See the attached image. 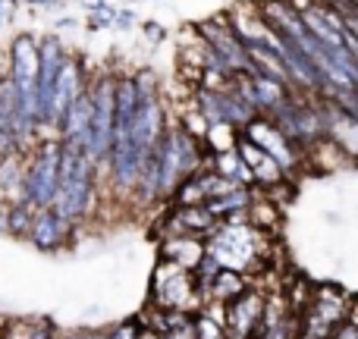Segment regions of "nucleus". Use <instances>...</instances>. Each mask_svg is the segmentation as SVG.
<instances>
[{"instance_id": "6ab92c4d", "label": "nucleus", "mask_w": 358, "mask_h": 339, "mask_svg": "<svg viewBox=\"0 0 358 339\" xmlns=\"http://www.w3.org/2000/svg\"><path fill=\"white\" fill-rule=\"evenodd\" d=\"M330 339H358V298H352L349 315L340 321V327L330 333Z\"/></svg>"}, {"instance_id": "9d476101", "label": "nucleus", "mask_w": 358, "mask_h": 339, "mask_svg": "<svg viewBox=\"0 0 358 339\" xmlns=\"http://www.w3.org/2000/svg\"><path fill=\"white\" fill-rule=\"evenodd\" d=\"M88 79H92V73L85 69V60L69 54V60L63 63L60 75H57V85H54V107H50V113H54V136H57V123H60V117L69 110V104L88 88Z\"/></svg>"}, {"instance_id": "c756f323", "label": "nucleus", "mask_w": 358, "mask_h": 339, "mask_svg": "<svg viewBox=\"0 0 358 339\" xmlns=\"http://www.w3.org/2000/svg\"><path fill=\"white\" fill-rule=\"evenodd\" d=\"M126 3H136V0H126Z\"/></svg>"}, {"instance_id": "7c9ffc66", "label": "nucleus", "mask_w": 358, "mask_h": 339, "mask_svg": "<svg viewBox=\"0 0 358 339\" xmlns=\"http://www.w3.org/2000/svg\"><path fill=\"white\" fill-rule=\"evenodd\" d=\"M0 79H3V73H0Z\"/></svg>"}, {"instance_id": "412c9836", "label": "nucleus", "mask_w": 358, "mask_h": 339, "mask_svg": "<svg viewBox=\"0 0 358 339\" xmlns=\"http://www.w3.org/2000/svg\"><path fill=\"white\" fill-rule=\"evenodd\" d=\"M13 151H19V148H16V142H13V132H10V123H6V120H3V117H0V157L13 154Z\"/></svg>"}, {"instance_id": "f8f14e48", "label": "nucleus", "mask_w": 358, "mask_h": 339, "mask_svg": "<svg viewBox=\"0 0 358 339\" xmlns=\"http://www.w3.org/2000/svg\"><path fill=\"white\" fill-rule=\"evenodd\" d=\"M157 254H161V261H167V264L192 273L201 264L204 254H208V248H204L201 236H173V239L157 242Z\"/></svg>"}, {"instance_id": "6e6552de", "label": "nucleus", "mask_w": 358, "mask_h": 339, "mask_svg": "<svg viewBox=\"0 0 358 339\" xmlns=\"http://www.w3.org/2000/svg\"><path fill=\"white\" fill-rule=\"evenodd\" d=\"M261 327H264V289L248 286L239 298L227 305L223 330H227V339H258Z\"/></svg>"}, {"instance_id": "ddd939ff", "label": "nucleus", "mask_w": 358, "mask_h": 339, "mask_svg": "<svg viewBox=\"0 0 358 339\" xmlns=\"http://www.w3.org/2000/svg\"><path fill=\"white\" fill-rule=\"evenodd\" d=\"M252 201H255V189H233V192H227V195H220V198L204 201V210H208L217 223L245 220V210L252 208Z\"/></svg>"}, {"instance_id": "bb28decb", "label": "nucleus", "mask_w": 358, "mask_h": 339, "mask_svg": "<svg viewBox=\"0 0 358 339\" xmlns=\"http://www.w3.org/2000/svg\"><path fill=\"white\" fill-rule=\"evenodd\" d=\"M25 3H31V6H60L63 0H25Z\"/></svg>"}, {"instance_id": "f257e3e1", "label": "nucleus", "mask_w": 358, "mask_h": 339, "mask_svg": "<svg viewBox=\"0 0 358 339\" xmlns=\"http://www.w3.org/2000/svg\"><path fill=\"white\" fill-rule=\"evenodd\" d=\"M101 195H104L101 167L94 161H88L85 151L63 145L60 179H57V195H54L50 210L60 214L63 220H69L73 226H82V223H88L94 214H98Z\"/></svg>"}, {"instance_id": "5701e85b", "label": "nucleus", "mask_w": 358, "mask_h": 339, "mask_svg": "<svg viewBox=\"0 0 358 339\" xmlns=\"http://www.w3.org/2000/svg\"><path fill=\"white\" fill-rule=\"evenodd\" d=\"M161 339H195V317H192L189 324H182V327L170 330V333H164Z\"/></svg>"}, {"instance_id": "9b49d317", "label": "nucleus", "mask_w": 358, "mask_h": 339, "mask_svg": "<svg viewBox=\"0 0 358 339\" xmlns=\"http://www.w3.org/2000/svg\"><path fill=\"white\" fill-rule=\"evenodd\" d=\"M324 142H330L346 161H358V126L330 98H321Z\"/></svg>"}, {"instance_id": "f3484780", "label": "nucleus", "mask_w": 358, "mask_h": 339, "mask_svg": "<svg viewBox=\"0 0 358 339\" xmlns=\"http://www.w3.org/2000/svg\"><path fill=\"white\" fill-rule=\"evenodd\" d=\"M117 13H120V6H113L110 0L88 3V29H92V31L113 29V22H117Z\"/></svg>"}, {"instance_id": "39448f33", "label": "nucleus", "mask_w": 358, "mask_h": 339, "mask_svg": "<svg viewBox=\"0 0 358 339\" xmlns=\"http://www.w3.org/2000/svg\"><path fill=\"white\" fill-rule=\"evenodd\" d=\"M69 60L66 44L57 35H48L38 41V82H35V120H38V132H48L44 138H57L54 136V85L60 75L63 63Z\"/></svg>"}, {"instance_id": "cd10ccee", "label": "nucleus", "mask_w": 358, "mask_h": 339, "mask_svg": "<svg viewBox=\"0 0 358 339\" xmlns=\"http://www.w3.org/2000/svg\"><path fill=\"white\" fill-rule=\"evenodd\" d=\"M85 3H101V0H85Z\"/></svg>"}, {"instance_id": "0eeeda50", "label": "nucleus", "mask_w": 358, "mask_h": 339, "mask_svg": "<svg viewBox=\"0 0 358 339\" xmlns=\"http://www.w3.org/2000/svg\"><path fill=\"white\" fill-rule=\"evenodd\" d=\"M242 136L248 138V142H255L261 151H264L267 157H271L273 164H277L280 170H283V176L289 179V176H296V173H302L305 170V154L296 148V145H289L283 136H280L277 129H273L271 123H267L264 117H258V120H252V123L242 129Z\"/></svg>"}, {"instance_id": "4468645a", "label": "nucleus", "mask_w": 358, "mask_h": 339, "mask_svg": "<svg viewBox=\"0 0 358 339\" xmlns=\"http://www.w3.org/2000/svg\"><path fill=\"white\" fill-rule=\"evenodd\" d=\"M208 167L217 173V176L229 179L233 185H239V189H255V179H252V170L245 167V164L239 161V154L236 151H223V154H210L208 157Z\"/></svg>"}, {"instance_id": "b1692460", "label": "nucleus", "mask_w": 358, "mask_h": 339, "mask_svg": "<svg viewBox=\"0 0 358 339\" xmlns=\"http://www.w3.org/2000/svg\"><path fill=\"white\" fill-rule=\"evenodd\" d=\"M16 16V3L13 0H0V22H10Z\"/></svg>"}, {"instance_id": "f03ea898", "label": "nucleus", "mask_w": 358, "mask_h": 339, "mask_svg": "<svg viewBox=\"0 0 358 339\" xmlns=\"http://www.w3.org/2000/svg\"><path fill=\"white\" fill-rule=\"evenodd\" d=\"M208 254L220 264V271H233L255 280L267 267V233L255 229L245 220H223L204 239Z\"/></svg>"}, {"instance_id": "4be33fe9", "label": "nucleus", "mask_w": 358, "mask_h": 339, "mask_svg": "<svg viewBox=\"0 0 358 339\" xmlns=\"http://www.w3.org/2000/svg\"><path fill=\"white\" fill-rule=\"evenodd\" d=\"M136 22H138L136 10H129V6H120V13H117V22H113V29H117V31H129Z\"/></svg>"}, {"instance_id": "aec40b11", "label": "nucleus", "mask_w": 358, "mask_h": 339, "mask_svg": "<svg viewBox=\"0 0 358 339\" xmlns=\"http://www.w3.org/2000/svg\"><path fill=\"white\" fill-rule=\"evenodd\" d=\"M142 35L148 38L151 44H164L170 38V31H167V25L155 22V19H145V22H142Z\"/></svg>"}, {"instance_id": "1a4fd4ad", "label": "nucleus", "mask_w": 358, "mask_h": 339, "mask_svg": "<svg viewBox=\"0 0 358 339\" xmlns=\"http://www.w3.org/2000/svg\"><path fill=\"white\" fill-rule=\"evenodd\" d=\"M76 229L79 226H73V223L63 220L60 214H54L50 208H44V210H35V214H31V226H29V236H25V239H29L38 252L54 254V252H60V248H66L69 242H73Z\"/></svg>"}, {"instance_id": "7ed1b4c3", "label": "nucleus", "mask_w": 358, "mask_h": 339, "mask_svg": "<svg viewBox=\"0 0 358 339\" xmlns=\"http://www.w3.org/2000/svg\"><path fill=\"white\" fill-rule=\"evenodd\" d=\"M60 138H38L29 148L22 167V201L31 210H44L54 204L57 179H60Z\"/></svg>"}, {"instance_id": "a878e982", "label": "nucleus", "mask_w": 358, "mask_h": 339, "mask_svg": "<svg viewBox=\"0 0 358 339\" xmlns=\"http://www.w3.org/2000/svg\"><path fill=\"white\" fill-rule=\"evenodd\" d=\"M54 25H57V29L63 31V29H76V25H79V22H76V19H69V16H66V19H57Z\"/></svg>"}, {"instance_id": "a211bd4d", "label": "nucleus", "mask_w": 358, "mask_h": 339, "mask_svg": "<svg viewBox=\"0 0 358 339\" xmlns=\"http://www.w3.org/2000/svg\"><path fill=\"white\" fill-rule=\"evenodd\" d=\"M138 321L136 317H129V321H120L113 324V327H104L98 330V339H138Z\"/></svg>"}, {"instance_id": "c85d7f7f", "label": "nucleus", "mask_w": 358, "mask_h": 339, "mask_svg": "<svg viewBox=\"0 0 358 339\" xmlns=\"http://www.w3.org/2000/svg\"><path fill=\"white\" fill-rule=\"evenodd\" d=\"M13 3H25V0H13Z\"/></svg>"}, {"instance_id": "2eb2a0df", "label": "nucleus", "mask_w": 358, "mask_h": 339, "mask_svg": "<svg viewBox=\"0 0 358 339\" xmlns=\"http://www.w3.org/2000/svg\"><path fill=\"white\" fill-rule=\"evenodd\" d=\"M252 286V280L242 277V273H233V271H220L214 277L208 289V302H217V305H229L233 298H239L242 292Z\"/></svg>"}, {"instance_id": "dca6fc26", "label": "nucleus", "mask_w": 358, "mask_h": 339, "mask_svg": "<svg viewBox=\"0 0 358 339\" xmlns=\"http://www.w3.org/2000/svg\"><path fill=\"white\" fill-rule=\"evenodd\" d=\"M31 214H35V210H31L25 201H13L10 210H6V236L25 239V236H29V226H31Z\"/></svg>"}, {"instance_id": "20e7f679", "label": "nucleus", "mask_w": 358, "mask_h": 339, "mask_svg": "<svg viewBox=\"0 0 358 339\" xmlns=\"http://www.w3.org/2000/svg\"><path fill=\"white\" fill-rule=\"evenodd\" d=\"M148 305L157 311H182V315L195 317L201 311L204 298L195 286V277L189 271H179V267L167 264V261H157L155 273H151V296Z\"/></svg>"}, {"instance_id": "423d86ee", "label": "nucleus", "mask_w": 358, "mask_h": 339, "mask_svg": "<svg viewBox=\"0 0 358 339\" xmlns=\"http://www.w3.org/2000/svg\"><path fill=\"white\" fill-rule=\"evenodd\" d=\"M195 35L201 38L210 50H217V54L227 60V66L233 69V75H255V66H252V60H248L245 48H242L239 38H236L233 29H229L227 13H217V16H210V19H201V22L195 25Z\"/></svg>"}, {"instance_id": "393cba45", "label": "nucleus", "mask_w": 358, "mask_h": 339, "mask_svg": "<svg viewBox=\"0 0 358 339\" xmlns=\"http://www.w3.org/2000/svg\"><path fill=\"white\" fill-rule=\"evenodd\" d=\"M6 210H10V204L0 201V236H6Z\"/></svg>"}]
</instances>
